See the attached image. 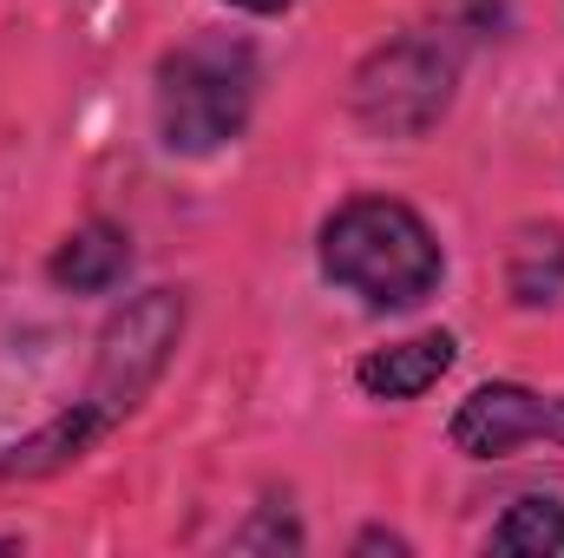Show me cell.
<instances>
[{
  "mask_svg": "<svg viewBox=\"0 0 564 558\" xmlns=\"http://www.w3.org/2000/svg\"><path fill=\"white\" fill-rule=\"evenodd\" d=\"M322 270L368 309H414L440 289V244L421 211L394 197H355L322 224Z\"/></svg>",
  "mask_w": 564,
  "mask_h": 558,
  "instance_id": "6da1fadb",
  "label": "cell"
},
{
  "mask_svg": "<svg viewBox=\"0 0 564 558\" xmlns=\"http://www.w3.org/2000/svg\"><path fill=\"white\" fill-rule=\"evenodd\" d=\"M257 53L237 33H197L158 60V132L171 151L204 158L250 126Z\"/></svg>",
  "mask_w": 564,
  "mask_h": 558,
  "instance_id": "7a4b0ae2",
  "label": "cell"
},
{
  "mask_svg": "<svg viewBox=\"0 0 564 558\" xmlns=\"http://www.w3.org/2000/svg\"><path fill=\"white\" fill-rule=\"evenodd\" d=\"M453 79L459 60L446 33H401L361 60L348 106L375 139H426L453 106Z\"/></svg>",
  "mask_w": 564,
  "mask_h": 558,
  "instance_id": "3957f363",
  "label": "cell"
},
{
  "mask_svg": "<svg viewBox=\"0 0 564 558\" xmlns=\"http://www.w3.org/2000/svg\"><path fill=\"white\" fill-rule=\"evenodd\" d=\"M184 335V296L177 289H144L132 296L106 329H99V355H93V388L86 401L112 420H126L144 395L158 388V375L171 368V348Z\"/></svg>",
  "mask_w": 564,
  "mask_h": 558,
  "instance_id": "277c9868",
  "label": "cell"
},
{
  "mask_svg": "<svg viewBox=\"0 0 564 558\" xmlns=\"http://www.w3.org/2000/svg\"><path fill=\"white\" fill-rule=\"evenodd\" d=\"M532 440L564 447V395H532L519 382H486L453 415V447L473 453V460H506L512 447H532Z\"/></svg>",
  "mask_w": 564,
  "mask_h": 558,
  "instance_id": "5b68a950",
  "label": "cell"
},
{
  "mask_svg": "<svg viewBox=\"0 0 564 558\" xmlns=\"http://www.w3.org/2000/svg\"><path fill=\"white\" fill-rule=\"evenodd\" d=\"M453 335L446 329H426V335H408V342H394V348H375L361 368H355V382L375 395V401H421L426 388L453 368Z\"/></svg>",
  "mask_w": 564,
  "mask_h": 558,
  "instance_id": "8992f818",
  "label": "cell"
},
{
  "mask_svg": "<svg viewBox=\"0 0 564 558\" xmlns=\"http://www.w3.org/2000/svg\"><path fill=\"white\" fill-rule=\"evenodd\" d=\"M99 433H106V415H99L93 401H79V408H66L59 420H46L40 433L13 440V447L0 453V480H46V473H59L66 460H79Z\"/></svg>",
  "mask_w": 564,
  "mask_h": 558,
  "instance_id": "52a82bcc",
  "label": "cell"
},
{
  "mask_svg": "<svg viewBox=\"0 0 564 558\" xmlns=\"http://www.w3.org/2000/svg\"><path fill=\"white\" fill-rule=\"evenodd\" d=\"M132 270V244L112 224H79L59 250H53V282L73 296H106L112 282Z\"/></svg>",
  "mask_w": 564,
  "mask_h": 558,
  "instance_id": "ba28073f",
  "label": "cell"
},
{
  "mask_svg": "<svg viewBox=\"0 0 564 558\" xmlns=\"http://www.w3.org/2000/svg\"><path fill=\"white\" fill-rule=\"evenodd\" d=\"M506 296L519 309H552L564 296V230L558 224H525L506 250Z\"/></svg>",
  "mask_w": 564,
  "mask_h": 558,
  "instance_id": "9c48e42d",
  "label": "cell"
},
{
  "mask_svg": "<svg viewBox=\"0 0 564 558\" xmlns=\"http://www.w3.org/2000/svg\"><path fill=\"white\" fill-rule=\"evenodd\" d=\"M486 552L499 558H545V552H564V506L558 500H512V513L492 526Z\"/></svg>",
  "mask_w": 564,
  "mask_h": 558,
  "instance_id": "30bf717a",
  "label": "cell"
},
{
  "mask_svg": "<svg viewBox=\"0 0 564 558\" xmlns=\"http://www.w3.org/2000/svg\"><path fill=\"white\" fill-rule=\"evenodd\" d=\"M237 552H302V526H295L282 506H263V513L237 533Z\"/></svg>",
  "mask_w": 564,
  "mask_h": 558,
  "instance_id": "8fae6325",
  "label": "cell"
},
{
  "mask_svg": "<svg viewBox=\"0 0 564 558\" xmlns=\"http://www.w3.org/2000/svg\"><path fill=\"white\" fill-rule=\"evenodd\" d=\"M355 552H408V539H401V533H361Z\"/></svg>",
  "mask_w": 564,
  "mask_h": 558,
  "instance_id": "7c38bea8",
  "label": "cell"
},
{
  "mask_svg": "<svg viewBox=\"0 0 564 558\" xmlns=\"http://www.w3.org/2000/svg\"><path fill=\"white\" fill-rule=\"evenodd\" d=\"M230 7H243V13H282V7H295V0H230Z\"/></svg>",
  "mask_w": 564,
  "mask_h": 558,
  "instance_id": "4fadbf2b",
  "label": "cell"
}]
</instances>
